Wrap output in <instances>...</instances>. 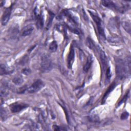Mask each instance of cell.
<instances>
[{"mask_svg": "<svg viewBox=\"0 0 131 131\" xmlns=\"http://www.w3.org/2000/svg\"><path fill=\"white\" fill-rule=\"evenodd\" d=\"M52 68V61L50 56L47 54H44L41 57L40 71L42 72H48L50 71Z\"/></svg>", "mask_w": 131, "mask_h": 131, "instance_id": "obj_1", "label": "cell"}, {"mask_svg": "<svg viewBox=\"0 0 131 131\" xmlns=\"http://www.w3.org/2000/svg\"><path fill=\"white\" fill-rule=\"evenodd\" d=\"M44 86L43 82L40 79L35 81L28 89V92L29 93H34L39 91Z\"/></svg>", "mask_w": 131, "mask_h": 131, "instance_id": "obj_2", "label": "cell"}, {"mask_svg": "<svg viewBox=\"0 0 131 131\" xmlns=\"http://www.w3.org/2000/svg\"><path fill=\"white\" fill-rule=\"evenodd\" d=\"M90 14H91V17H92L93 19L95 22V23L97 25L98 31L99 34L101 35L102 36H104V32L103 27L102 26L101 19L98 15L95 14L94 13H93L92 12H90Z\"/></svg>", "mask_w": 131, "mask_h": 131, "instance_id": "obj_3", "label": "cell"}, {"mask_svg": "<svg viewBox=\"0 0 131 131\" xmlns=\"http://www.w3.org/2000/svg\"><path fill=\"white\" fill-rule=\"evenodd\" d=\"M28 106V105L25 103H15L10 105V110L12 113H16L26 108Z\"/></svg>", "mask_w": 131, "mask_h": 131, "instance_id": "obj_4", "label": "cell"}, {"mask_svg": "<svg viewBox=\"0 0 131 131\" xmlns=\"http://www.w3.org/2000/svg\"><path fill=\"white\" fill-rule=\"evenodd\" d=\"M74 56H75V51L73 45H71L70 48V50L69 54L68 56L67 62H68V67L69 69H71L72 66L74 61Z\"/></svg>", "mask_w": 131, "mask_h": 131, "instance_id": "obj_5", "label": "cell"}, {"mask_svg": "<svg viewBox=\"0 0 131 131\" xmlns=\"http://www.w3.org/2000/svg\"><path fill=\"white\" fill-rule=\"evenodd\" d=\"M117 73L118 76L121 78L124 77L126 74V69L124 67L123 63L119 62L118 64H117Z\"/></svg>", "mask_w": 131, "mask_h": 131, "instance_id": "obj_6", "label": "cell"}, {"mask_svg": "<svg viewBox=\"0 0 131 131\" xmlns=\"http://www.w3.org/2000/svg\"><path fill=\"white\" fill-rule=\"evenodd\" d=\"M11 14V10L9 8L7 9L4 12L2 17V24L3 26L6 25L8 22Z\"/></svg>", "mask_w": 131, "mask_h": 131, "instance_id": "obj_7", "label": "cell"}, {"mask_svg": "<svg viewBox=\"0 0 131 131\" xmlns=\"http://www.w3.org/2000/svg\"><path fill=\"white\" fill-rule=\"evenodd\" d=\"M34 30V28L31 25H28L25 26L22 30L21 35L23 36H26L32 33Z\"/></svg>", "mask_w": 131, "mask_h": 131, "instance_id": "obj_8", "label": "cell"}, {"mask_svg": "<svg viewBox=\"0 0 131 131\" xmlns=\"http://www.w3.org/2000/svg\"><path fill=\"white\" fill-rule=\"evenodd\" d=\"M100 59H101V63H102V69H103V71H104L105 70L106 66H107V58H106L105 54L102 51H100Z\"/></svg>", "mask_w": 131, "mask_h": 131, "instance_id": "obj_9", "label": "cell"}, {"mask_svg": "<svg viewBox=\"0 0 131 131\" xmlns=\"http://www.w3.org/2000/svg\"><path fill=\"white\" fill-rule=\"evenodd\" d=\"M93 61V59L92 56L89 55L87 58L86 62L83 67L84 71H85V72H87L89 71V70L90 69V68L92 64Z\"/></svg>", "mask_w": 131, "mask_h": 131, "instance_id": "obj_10", "label": "cell"}, {"mask_svg": "<svg viewBox=\"0 0 131 131\" xmlns=\"http://www.w3.org/2000/svg\"><path fill=\"white\" fill-rule=\"evenodd\" d=\"M115 85H116V84L115 82H113L109 87L107 89V90H106V92L105 93L103 97V98H102V103H103L105 102V100L106 99V98L107 97V96H108V95L110 94V93L112 91V90L114 89V88L115 87Z\"/></svg>", "mask_w": 131, "mask_h": 131, "instance_id": "obj_11", "label": "cell"}, {"mask_svg": "<svg viewBox=\"0 0 131 131\" xmlns=\"http://www.w3.org/2000/svg\"><path fill=\"white\" fill-rule=\"evenodd\" d=\"M102 4L107 8H114L116 9H117V6H116L115 4H114L112 1H102Z\"/></svg>", "mask_w": 131, "mask_h": 131, "instance_id": "obj_12", "label": "cell"}, {"mask_svg": "<svg viewBox=\"0 0 131 131\" xmlns=\"http://www.w3.org/2000/svg\"><path fill=\"white\" fill-rule=\"evenodd\" d=\"M1 74L3 75V74H9L11 73L12 72V70L10 69L9 68H8L6 65L4 64H1Z\"/></svg>", "mask_w": 131, "mask_h": 131, "instance_id": "obj_13", "label": "cell"}, {"mask_svg": "<svg viewBox=\"0 0 131 131\" xmlns=\"http://www.w3.org/2000/svg\"><path fill=\"white\" fill-rule=\"evenodd\" d=\"M36 26L39 28H42L43 26V18L41 14L38 15L36 16Z\"/></svg>", "mask_w": 131, "mask_h": 131, "instance_id": "obj_14", "label": "cell"}, {"mask_svg": "<svg viewBox=\"0 0 131 131\" xmlns=\"http://www.w3.org/2000/svg\"><path fill=\"white\" fill-rule=\"evenodd\" d=\"M13 82L14 83H15L16 85H20L23 82V79L22 78L21 76H17L15 77H14V78L12 80Z\"/></svg>", "mask_w": 131, "mask_h": 131, "instance_id": "obj_15", "label": "cell"}, {"mask_svg": "<svg viewBox=\"0 0 131 131\" xmlns=\"http://www.w3.org/2000/svg\"><path fill=\"white\" fill-rule=\"evenodd\" d=\"M57 43L56 41L54 40L51 42L49 46V50L52 52H55L57 49Z\"/></svg>", "mask_w": 131, "mask_h": 131, "instance_id": "obj_16", "label": "cell"}, {"mask_svg": "<svg viewBox=\"0 0 131 131\" xmlns=\"http://www.w3.org/2000/svg\"><path fill=\"white\" fill-rule=\"evenodd\" d=\"M111 77V69L108 67L106 71V80H107V82L110 81Z\"/></svg>", "mask_w": 131, "mask_h": 131, "instance_id": "obj_17", "label": "cell"}, {"mask_svg": "<svg viewBox=\"0 0 131 131\" xmlns=\"http://www.w3.org/2000/svg\"><path fill=\"white\" fill-rule=\"evenodd\" d=\"M123 27L126 30V31L129 33H130V24L128 23L127 22H125V23H123Z\"/></svg>", "mask_w": 131, "mask_h": 131, "instance_id": "obj_18", "label": "cell"}, {"mask_svg": "<svg viewBox=\"0 0 131 131\" xmlns=\"http://www.w3.org/2000/svg\"><path fill=\"white\" fill-rule=\"evenodd\" d=\"M128 116V113L127 112H124L123 114H122L121 116V119L122 120H124V119H126Z\"/></svg>", "mask_w": 131, "mask_h": 131, "instance_id": "obj_19", "label": "cell"}, {"mask_svg": "<svg viewBox=\"0 0 131 131\" xmlns=\"http://www.w3.org/2000/svg\"><path fill=\"white\" fill-rule=\"evenodd\" d=\"M50 18H49V23L47 25V26L49 27V25H50V24H51L52 21V20H53V18L54 17V14L52 13H50Z\"/></svg>", "mask_w": 131, "mask_h": 131, "instance_id": "obj_20", "label": "cell"}, {"mask_svg": "<svg viewBox=\"0 0 131 131\" xmlns=\"http://www.w3.org/2000/svg\"><path fill=\"white\" fill-rule=\"evenodd\" d=\"M30 72H31L30 70V69H26V68L23 69V71H22V73H23L24 74L26 75L29 74L30 73Z\"/></svg>", "mask_w": 131, "mask_h": 131, "instance_id": "obj_21", "label": "cell"}, {"mask_svg": "<svg viewBox=\"0 0 131 131\" xmlns=\"http://www.w3.org/2000/svg\"><path fill=\"white\" fill-rule=\"evenodd\" d=\"M27 86L26 85H25V86H22L21 88H20V89H19V92H18V93H24L25 91H26V90H27Z\"/></svg>", "mask_w": 131, "mask_h": 131, "instance_id": "obj_22", "label": "cell"}, {"mask_svg": "<svg viewBox=\"0 0 131 131\" xmlns=\"http://www.w3.org/2000/svg\"><path fill=\"white\" fill-rule=\"evenodd\" d=\"M128 92L124 95V96L123 97V98H122V99L120 101V103H119V105L120 104H121L122 102H124L126 100V99H127V96H128Z\"/></svg>", "mask_w": 131, "mask_h": 131, "instance_id": "obj_23", "label": "cell"}]
</instances>
